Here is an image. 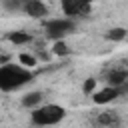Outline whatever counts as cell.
Wrapping results in <instances>:
<instances>
[{"mask_svg":"<svg viewBox=\"0 0 128 128\" xmlns=\"http://www.w3.org/2000/svg\"><path fill=\"white\" fill-rule=\"evenodd\" d=\"M66 116V108L60 104H42L38 108L32 110V124L34 126H56L64 120Z\"/></svg>","mask_w":128,"mask_h":128,"instance_id":"7a4b0ae2","label":"cell"},{"mask_svg":"<svg viewBox=\"0 0 128 128\" xmlns=\"http://www.w3.org/2000/svg\"><path fill=\"white\" fill-rule=\"evenodd\" d=\"M96 124L104 126V128H112L114 124H118V114L114 110H106V112H100L96 116Z\"/></svg>","mask_w":128,"mask_h":128,"instance_id":"52a82bcc","label":"cell"},{"mask_svg":"<svg viewBox=\"0 0 128 128\" xmlns=\"http://www.w3.org/2000/svg\"><path fill=\"white\" fill-rule=\"evenodd\" d=\"M96 82H98L96 78H86V80H84V84H82V92H84V94H88V96H92V92L96 90Z\"/></svg>","mask_w":128,"mask_h":128,"instance_id":"9a60e30c","label":"cell"},{"mask_svg":"<svg viewBox=\"0 0 128 128\" xmlns=\"http://www.w3.org/2000/svg\"><path fill=\"white\" fill-rule=\"evenodd\" d=\"M126 36H128V30L122 28V26H114V28H110V30L104 34V38L110 40V42H120V40H124Z\"/></svg>","mask_w":128,"mask_h":128,"instance_id":"8fae6325","label":"cell"},{"mask_svg":"<svg viewBox=\"0 0 128 128\" xmlns=\"http://www.w3.org/2000/svg\"><path fill=\"white\" fill-rule=\"evenodd\" d=\"M106 80H108V86H116L118 88V86H122L128 80V74L124 70H112V72H108Z\"/></svg>","mask_w":128,"mask_h":128,"instance_id":"9c48e42d","label":"cell"},{"mask_svg":"<svg viewBox=\"0 0 128 128\" xmlns=\"http://www.w3.org/2000/svg\"><path fill=\"white\" fill-rule=\"evenodd\" d=\"M118 96H120V88H116V86H106L102 90H94L92 92V100L98 106H106V104L114 102Z\"/></svg>","mask_w":128,"mask_h":128,"instance_id":"5b68a950","label":"cell"},{"mask_svg":"<svg viewBox=\"0 0 128 128\" xmlns=\"http://www.w3.org/2000/svg\"><path fill=\"white\" fill-rule=\"evenodd\" d=\"M74 28H76V24L68 16H64V18H52L44 26L46 38H50V40H64V36L70 34V32H74Z\"/></svg>","mask_w":128,"mask_h":128,"instance_id":"3957f363","label":"cell"},{"mask_svg":"<svg viewBox=\"0 0 128 128\" xmlns=\"http://www.w3.org/2000/svg\"><path fill=\"white\" fill-rule=\"evenodd\" d=\"M18 62H20V64H22L24 68H34L38 60H36V56H34V54H28V52H22V54L18 56Z\"/></svg>","mask_w":128,"mask_h":128,"instance_id":"5bb4252c","label":"cell"},{"mask_svg":"<svg viewBox=\"0 0 128 128\" xmlns=\"http://www.w3.org/2000/svg\"><path fill=\"white\" fill-rule=\"evenodd\" d=\"M6 38H8L12 44H16V46L32 42V36H30L28 32H24V30H14V32H8V36H6Z\"/></svg>","mask_w":128,"mask_h":128,"instance_id":"ba28073f","label":"cell"},{"mask_svg":"<svg viewBox=\"0 0 128 128\" xmlns=\"http://www.w3.org/2000/svg\"><path fill=\"white\" fill-rule=\"evenodd\" d=\"M52 52L56 56H68L70 54V48L64 40H54V46H52Z\"/></svg>","mask_w":128,"mask_h":128,"instance_id":"4fadbf2b","label":"cell"},{"mask_svg":"<svg viewBox=\"0 0 128 128\" xmlns=\"http://www.w3.org/2000/svg\"><path fill=\"white\" fill-rule=\"evenodd\" d=\"M26 2H28V0H0V4H2L8 12H18V10H22Z\"/></svg>","mask_w":128,"mask_h":128,"instance_id":"7c38bea8","label":"cell"},{"mask_svg":"<svg viewBox=\"0 0 128 128\" xmlns=\"http://www.w3.org/2000/svg\"><path fill=\"white\" fill-rule=\"evenodd\" d=\"M22 10H24L28 16H32V18H44V16L48 14V6H46L42 0H28Z\"/></svg>","mask_w":128,"mask_h":128,"instance_id":"8992f818","label":"cell"},{"mask_svg":"<svg viewBox=\"0 0 128 128\" xmlns=\"http://www.w3.org/2000/svg\"><path fill=\"white\" fill-rule=\"evenodd\" d=\"M40 102H42V92H38V90H34V92H28L24 98H22V106L24 108H38L40 106Z\"/></svg>","mask_w":128,"mask_h":128,"instance_id":"30bf717a","label":"cell"},{"mask_svg":"<svg viewBox=\"0 0 128 128\" xmlns=\"http://www.w3.org/2000/svg\"><path fill=\"white\" fill-rule=\"evenodd\" d=\"M60 8L68 18L88 16L92 10V0H60Z\"/></svg>","mask_w":128,"mask_h":128,"instance_id":"277c9868","label":"cell"},{"mask_svg":"<svg viewBox=\"0 0 128 128\" xmlns=\"http://www.w3.org/2000/svg\"><path fill=\"white\" fill-rule=\"evenodd\" d=\"M32 80L30 68H24L22 64H4L0 66V90L2 92H12L22 88Z\"/></svg>","mask_w":128,"mask_h":128,"instance_id":"6da1fadb","label":"cell"}]
</instances>
